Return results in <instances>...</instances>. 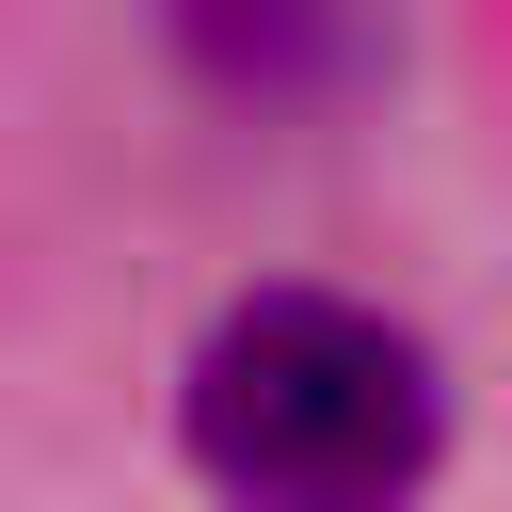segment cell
Listing matches in <instances>:
<instances>
[{
  "label": "cell",
  "instance_id": "cell-1",
  "mask_svg": "<svg viewBox=\"0 0 512 512\" xmlns=\"http://www.w3.org/2000/svg\"><path fill=\"white\" fill-rule=\"evenodd\" d=\"M176 448L224 512H416L448 464V368L352 288H256L192 336Z\"/></svg>",
  "mask_w": 512,
  "mask_h": 512
}]
</instances>
